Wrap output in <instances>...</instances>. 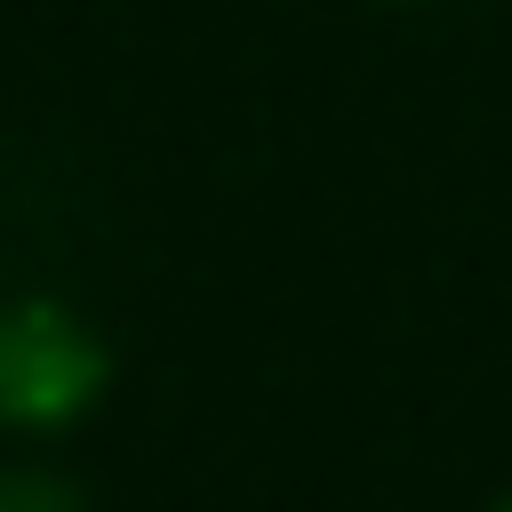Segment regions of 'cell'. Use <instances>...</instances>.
<instances>
[{
    "label": "cell",
    "instance_id": "6da1fadb",
    "mask_svg": "<svg viewBox=\"0 0 512 512\" xmlns=\"http://www.w3.org/2000/svg\"><path fill=\"white\" fill-rule=\"evenodd\" d=\"M96 384H104V352L80 336L72 312L56 304L0 312V416L8 424H64Z\"/></svg>",
    "mask_w": 512,
    "mask_h": 512
},
{
    "label": "cell",
    "instance_id": "7a4b0ae2",
    "mask_svg": "<svg viewBox=\"0 0 512 512\" xmlns=\"http://www.w3.org/2000/svg\"><path fill=\"white\" fill-rule=\"evenodd\" d=\"M0 512H80V504L48 472H0Z\"/></svg>",
    "mask_w": 512,
    "mask_h": 512
}]
</instances>
